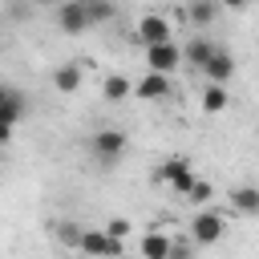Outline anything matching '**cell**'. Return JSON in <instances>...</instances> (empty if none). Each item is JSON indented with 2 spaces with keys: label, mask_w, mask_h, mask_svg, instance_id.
I'll use <instances>...</instances> for the list:
<instances>
[{
  "label": "cell",
  "mask_w": 259,
  "mask_h": 259,
  "mask_svg": "<svg viewBox=\"0 0 259 259\" xmlns=\"http://www.w3.org/2000/svg\"><path fill=\"white\" fill-rule=\"evenodd\" d=\"M77 251H81L85 259H121V255H125V239H113V235H105L101 227H85Z\"/></svg>",
  "instance_id": "6da1fadb"
},
{
  "label": "cell",
  "mask_w": 259,
  "mask_h": 259,
  "mask_svg": "<svg viewBox=\"0 0 259 259\" xmlns=\"http://www.w3.org/2000/svg\"><path fill=\"white\" fill-rule=\"evenodd\" d=\"M93 158L101 162V166H117V158L125 154V146H130V138L121 134V130H113V125H105V130H97L93 134Z\"/></svg>",
  "instance_id": "7a4b0ae2"
},
{
  "label": "cell",
  "mask_w": 259,
  "mask_h": 259,
  "mask_svg": "<svg viewBox=\"0 0 259 259\" xmlns=\"http://www.w3.org/2000/svg\"><path fill=\"white\" fill-rule=\"evenodd\" d=\"M223 235H227V219L219 210H202L190 219V243L194 247H214Z\"/></svg>",
  "instance_id": "3957f363"
},
{
  "label": "cell",
  "mask_w": 259,
  "mask_h": 259,
  "mask_svg": "<svg viewBox=\"0 0 259 259\" xmlns=\"http://www.w3.org/2000/svg\"><path fill=\"white\" fill-rule=\"evenodd\" d=\"M57 28H61L65 36H81V32H89L93 24H89V8H85V0H65V4L57 8Z\"/></svg>",
  "instance_id": "277c9868"
},
{
  "label": "cell",
  "mask_w": 259,
  "mask_h": 259,
  "mask_svg": "<svg viewBox=\"0 0 259 259\" xmlns=\"http://www.w3.org/2000/svg\"><path fill=\"white\" fill-rule=\"evenodd\" d=\"M178 65H182V49H178L174 40H162V45H150V49H146V69H150V73H166V77H170Z\"/></svg>",
  "instance_id": "5b68a950"
},
{
  "label": "cell",
  "mask_w": 259,
  "mask_h": 259,
  "mask_svg": "<svg viewBox=\"0 0 259 259\" xmlns=\"http://www.w3.org/2000/svg\"><path fill=\"white\" fill-rule=\"evenodd\" d=\"M146 49L150 45H162V40H170V20L166 16H158V12H146L142 20H138V32H134Z\"/></svg>",
  "instance_id": "8992f818"
},
{
  "label": "cell",
  "mask_w": 259,
  "mask_h": 259,
  "mask_svg": "<svg viewBox=\"0 0 259 259\" xmlns=\"http://www.w3.org/2000/svg\"><path fill=\"white\" fill-rule=\"evenodd\" d=\"M174 89H170V77L166 73H150L146 69V77L134 85V97H142V101H166Z\"/></svg>",
  "instance_id": "52a82bcc"
},
{
  "label": "cell",
  "mask_w": 259,
  "mask_h": 259,
  "mask_svg": "<svg viewBox=\"0 0 259 259\" xmlns=\"http://www.w3.org/2000/svg\"><path fill=\"white\" fill-rule=\"evenodd\" d=\"M170 247H174V239L166 235V231H146L142 235V243H138V255L142 259H170Z\"/></svg>",
  "instance_id": "ba28073f"
},
{
  "label": "cell",
  "mask_w": 259,
  "mask_h": 259,
  "mask_svg": "<svg viewBox=\"0 0 259 259\" xmlns=\"http://www.w3.org/2000/svg\"><path fill=\"white\" fill-rule=\"evenodd\" d=\"M202 73H206L214 85H227V81L235 77V57H231L227 49H214V53H210V61L202 65Z\"/></svg>",
  "instance_id": "9c48e42d"
},
{
  "label": "cell",
  "mask_w": 259,
  "mask_h": 259,
  "mask_svg": "<svg viewBox=\"0 0 259 259\" xmlns=\"http://www.w3.org/2000/svg\"><path fill=\"white\" fill-rule=\"evenodd\" d=\"M53 85H57V93H65V97H73V93L81 89V65H77V61H69V65H61V69L53 73Z\"/></svg>",
  "instance_id": "30bf717a"
},
{
  "label": "cell",
  "mask_w": 259,
  "mask_h": 259,
  "mask_svg": "<svg viewBox=\"0 0 259 259\" xmlns=\"http://www.w3.org/2000/svg\"><path fill=\"white\" fill-rule=\"evenodd\" d=\"M190 174V158H182V154H174V158H166L158 170H154V178L158 182H166V186H174L178 178H186Z\"/></svg>",
  "instance_id": "8fae6325"
},
{
  "label": "cell",
  "mask_w": 259,
  "mask_h": 259,
  "mask_svg": "<svg viewBox=\"0 0 259 259\" xmlns=\"http://www.w3.org/2000/svg\"><path fill=\"white\" fill-rule=\"evenodd\" d=\"M134 93V85H130V77H121V73H109L105 81H101V97L109 101V105H117V101H125Z\"/></svg>",
  "instance_id": "7c38bea8"
},
{
  "label": "cell",
  "mask_w": 259,
  "mask_h": 259,
  "mask_svg": "<svg viewBox=\"0 0 259 259\" xmlns=\"http://www.w3.org/2000/svg\"><path fill=\"white\" fill-rule=\"evenodd\" d=\"M227 198L239 214H259V186H235Z\"/></svg>",
  "instance_id": "4fadbf2b"
},
{
  "label": "cell",
  "mask_w": 259,
  "mask_h": 259,
  "mask_svg": "<svg viewBox=\"0 0 259 259\" xmlns=\"http://www.w3.org/2000/svg\"><path fill=\"white\" fill-rule=\"evenodd\" d=\"M186 16H190L194 28H206V24H214V16H219V0H190V4H186Z\"/></svg>",
  "instance_id": "5bb4252c"
},
{
  "label": "cell",
  "mask_w": 259,
  "mask_h": 259,
  "mask_svg": "<svg viewBox=\"0 0 259 259\" xmlns=\"http://www.w3.org/2000/svg\"><path fill=\"white\" fill-rule=\"evenodd\" d=\"M227 101H231V97H227V85H214V81H210V85L202 89V109H206V113H223Z\"/></svg>",
  "instance_id": "9a60e30c"
},
{
  "label": "cell",
  "mask_w": 259,
  "mask_h": 259,
  "mask_svg": "<svg viewBox=\"0 0 259 259\" xmlns=\"http://www.w3.org/2000/svg\"><path fill=\"white\" fill-rule=\"evenodd\" d=\"M85 8H89V24H109L117 16V4L113 0H85Z\"/></svg>",
  "instance_id": "2e32d148"
},
{
  "label": "cell",
  "mask_w": 259,
  "mask_h": 259,
  "mask_svg": "<svg viewBox=\"0 0 259 259\" xmlns=\"http://www.w3.org/2000/svg\"><path fill=\"white\" fill-rule=\"evenodd\" d=\"M210 53H214V45H206V40H190V45H186V53H182V57H186V61H190V65H194V69H202V65H206V61H210Z\"/></svg>",
  "instance_id": "e0dca14e"
},
{
  "label": "cell",
  "mask_w": 259,
  "mask_h": 259,
  "mask_svg": "<svg viewBox=\"0 0 259 259\" xmlns=\"http://www.w3.org/2000/svg\"><path fill=\"white\" fill-rule=\"evenodd\" d=\"M81 231H85L81 223H57V239H61L65 247H77V243H81Z\"/></svg>",
  "instance_id": "ac0fdd59"
},
{
  "label": "cell",
  "mask_w": 259,
  "mask_h": 259,
  "mask_svg": "<svg viewBox=\"0 0 259 259\" xmlns=\"http://www.w3.org/2000/svg\"><path fill=\"white\" fill-rule=\"evenodd\" d=\"M186 198H190V202H210V198H214V186H210L206 178H194V186H190Z\"/></svg>",
  "instance_id": "d6986e66"
},
{
  "label": "cell",
  "mask_w": 259,
  "mask_h": 259,
  "mask_svg": "<svg viewBox=\"0 0 259 259\" xmlns=\"http://www.w3.org/2000/svg\"><path fill=\"white\" fill-rule=\"evenodd\" d=\"M101 231H105V235H113V239H130L134 223H130V219H109V223H105Z\"/></svg>",
  "instance_id": "ffe728a7"
},
{
  "label": "cell",
  "mask_w": 259,
  "mask_h": 259,
  "mask_svg": "<svg viewBox=\"0 0 259 259\" xmlns=\"http://www.w3.org/2000/svg\"><path fill=\"white\" fill-rule=\"evenodd\" d=\"M190 255H194V251H190L186 243H174V247H170V259H190Z\"/></svg>",
  "instance_id": "44dd1931"
},
{
  "label": "cell",
  "mask_w": 259,
  "mask_h": 259,
  "mask_svg": "<svg viewBox=\"0 0 259 259\" xmlns=\"http://www.w3.org/2000/svg\"><path fill=\"white\" fill-rule=\"evenodd\" d=\"M8 138H12V125H4V121H0V146H4Z\"/></svg>",
  "instance_id": "7402d4cb"
},
{
  "label": "cell",
  "mask_w": 259,
  "mask_h": 259,
  "mask_svg": "<svg viewBox=\"0 0 259 259\" xmlns=\"http://www.w3.org/2000/svg\"><path fill=\"white\" fill-rule=\"evenodd\" d=\"M219 4H227V8H247L251 0H219Z\"/></svg>",
  "instance_id": "603a6c76"
},
{
  "label": "cell",
  "mask_w": 259,
  "mask_h": 259,
  "mask_svg": "<svg viewBox=\"0 0 259 259\" xmlns=\"http://www.w3.org/2000/svg\"><path fill=\"white\" fill-rule=\"evenodd\" d=\"M8 89H12V85H0V105H4V97H8Z\"/></svg>",
  "instance_id": "cb8c5ba5"
},
{
  "label": "cell",
  "mask_w": 259,
  "mask_h": 259,
  "mask_svg": "<svg viewBox=\"0 0 259 259\" xmlns=\"http://www.w3.org/2000/svg\"><path fill=\"white\" fill-rule=\"evenodd\" d=\"M121 259H142V255H121Z\"/></svg>",
  "instance_id": "d4e9b609"
},
{
  "label": "cell",
  "mask_w": 259,
  "mask_h": 259,
  "mask_svg": "<svg viewBox=\"0 0 259 259\" xmlns=\"http://www.w3.org/2000/svg\"><path fill=\"white\" fill-rule=\"evenodd\" d=\"M36 4H45V0H36Z\"/></svg>",
  "instance_id": "484cf974"
}]
</instances>
